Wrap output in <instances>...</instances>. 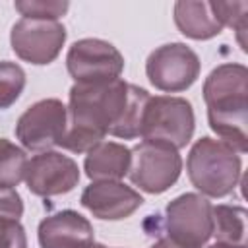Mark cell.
I'll return each mask as SVG.
<instances>
[{
    "mask_svg": "<svg viewBox=\"0 0 248 248\" xmlns=\"http://www.w3.org/2000/svg\"><path fill=\"white\" fill-rule=\"evenodd\" d=\"M149 93L122 78L101 83H74L68 101L66 132L58 143L72 153H87L105 136L134 140Z\"/></svg>",
    "mask_w": 248,
    "mask_h": 248,
    "instance_id": "1",
    "label": "cell"
},
{
    "mask_svg": "<svg viewBox=\"0 0 248 248\" xmlns=\"http://www.w3.org/2000/svg\"><path fill=\"white\" fill-rule=\"evenodd\" d=\"M209 128L236 153L248 151V68L221 64L203 81Z\"/></svg>",
    "mask_w": 248,
    "mask_h": 248,
    "instance_id": "2",
    "label": "cell"
},
{
    "mask_svg": "<svg viewBox=\"0 0 248 248\" xmlns=\"http://www.w3.org/2000/svg\"><path fill=\"white\" fill-rule=\"evenodd\" d=\"M186 169L196 190L209 198H225L238 186L242 163L231 145L203 136L192 145Z\"/></svg>",
    "mask_w": 248,
    "mask_h": 248,
    "instance_id": "3",
    "label": "cell"
},
{
    "mask_svg": "<svg viewBox=\"0 0 248 248\" xmlns=\"http://www.w3.org/2000/svg\"><path fill=\"white\" fill-rule=\"evenodd\" d=\"M194 124L190 101L172 95H157L149 97L145 103L140 136L145 141H159L182 149L192 140Z\"/></svg>",
    "mask_w": 248,
    "mask_h": 248,
    "instance_id": "4",
    "label": "cell"
},
{
    "mask_svg": "<svg viewBox=\"0 0 248 248\" xmlns=\"http://www.w3.org/2000/svg\"><path fill=\"white\" fill-rule=\"evenodd\" d=\"M182 159L178 149L159 141H140L130 149V180L147 194L167 192L180 176Z\"/></svg>",
    "mask_w": 248,
    "mask_h": 248,
    "instance_id": "5",
    "label": "cell"
},
{
    "mask_svg": "<svg viewBox=\"0 0 248 248\" xmlns=\"http://www.w3.org/2000/svg\"><path fill=\"white\" fill-rule=\"evenodd\" d=\"M169 240L180 248H203L213 234V205L200 194H182L165 209Z\"/></svg>",
    "mask_w": 248,
    "mask_h": 248,
    "instance_id": "6",
    "label": "cell"
},
{
    "mask_svg": "<svg viewBox=\"0 0 248 248\" xmlns=\"http://www.w3.org/2000/svg\"><path fill=\"white\" fill-rule=\"evenodd\" d=\"M200 58L184 43H167L155 48L145 62L149 83L167 93L188 89L200 76Z\"/></svg>",
    "mask_w": 248,
    "mask_h": 248,
    "instance_id": "7",
    "label": "cell"
},
{
    "mask_svg": "<svg viewBox=\"0 0 248 248\" xmlns=\"http://www.w3.org/2000/svg\"><path fill=\"white\" fill-rule=\"evenodd\" d=\"M66 66L76 83H101L120 78L124 56L103 39H79L66 56Z\"/></svg>",
    "mask_w": 248,
    "mask_h": 248,
    "instance_id": "8",
    "label": "cell"
},
{
    "mask_svg": "<svg viewBox=\"0 0 248 248\" xmlns=\"http://www.w3.org/2000/svg\"><path fill=\"white\" fill-rule=\"evenodd\" d=\"M68 108L58 99H41L33 103L16 124V136L29 151H50L66 132Z\"/></svg>",
    "mask_w": 248,
    "mask_h": 248,
    "instance_id": "9",
    "label": "cell"
},
{
    "mask_svg": "<svg viewBox=\"0 0 248 248\" xmlns=\"http://www.w3.org/2000/svg\"><path fill=\"white\" fill-rule=\"evenodd\" d=\"M66 43V27L58 21L21 17L14 23L10 33V45L16 56L21 60L45 66L50 64Z\"/></svg>",
    "mask_w": 248,
    "mask_h": 248,
    "instance_id": "10",
    "label": "cell"
},
{
    "mask_svg": "<svg viewBox=\"0 0 248 248\" xmlns=\"http://www.w3.org/2000/svg\"><path fill=\"white\" fill-rule=\"evenodd\" d=\"M31 194L41 198L60 196L74 190L79 182L78 163L58 151H43L27 161L23 176Z\"/></svg>",
    "mask_w": 248,
    "mask_h": 248,
    "instance_id": "11",
    "label": "cell"
},
{
    "mask_svg": "<svg viewBox=\"0 0 248 248\" xmlns=\"http://www.w3.org/2000/svg\"><path fill=\"white\" fill-rule=\"evenodd\" d=\"M143 198L132 186L120 180H103L89 184L81 194V205L97 219L120 221L141 207Z\"/></svg>",
    "mask_w": 248,
    "mask_h": 248,
    "instance_id": "12",
    "label": "cell"
},
{
    "mask_svg": "<svg viewBox=\"0 0 248 248\" xmlns=\"http://www.w3.org/2000/svg\"><path fill=\"white\" fill-rule=\"evenodd\" d=\"M41 248H89L95 242L93 225L78 211L64 209L39 223Z\"/></svg>",
    "mask_w": 248,
    "mask_h": 248,
    "instance_id": "13",
    "label": "cell"
},
{
    "mask_svg": "<svg viewBox=\"0 0 248 248\" xmlns=\"http://www.w3.org/2000/svg\"><path fill=\"white\" fill-rule=\"evenodd\" d=\"M83 169L93 182L120 180L130 169V149L124 143L101 141L87 151Z\"/></svg>",
    "mask_w": 248,
    "mask_h": 248,
    "instance_id": "14",
    "label": "cell"
},
{
    "mask_svg": "<svg viewBox=\"0 0 248 248\" xmlns=\"http://www.w3.org/2000/svg\"><path fill=\"white\" fill-rule=\"evenodd\" d=\"M174 23L178 31L194 41L213 39L223 31V25L215 17L211 4L205 0H180L174 4Z\"/></svg>",
    "mask_w": 248,
    "mask_h": 248,
    "instance_id": "15",
    "label": "cell"
},
{
    "mask_svg": "<svg viewBox=\"0 0 248 248\" xmlns=\"http://www.w3.org/2000/svg\"><path fill=\"white\" fill-rule=\"evenodd\" d=\"M223 244H246V209L240 205L213 207V234Z\"/></svg>",
    "mask_w": 248,
    "mask_h": 248,
    "instance_id": "16",
    "label": "cell"
},
{
    "mask_svg": "<svg viewBox=\"0 0 248 248\" xmlns=\"http://www.w3.org/2000/svg\"><path fill=\"white\" fill-rule=\"evenodd\" d=\"M27 161L21 147L0 138V188H16L25 176Z\"/></svg>",
    "mask_w": 248,
    "mask_h": 248,
    "instance_id": "17",
    "label": "cell"
},
{
    "mask_svg": "<svg viewBox=\"0 0 248 248\" xmlns=\"http://www.w3.org/2000/svg\"><path fill=\"white\" fill-rule=\"evenodd\" d=\"M215 17L223 27H232L240 48L246 52V29H248V2H209Z\"/></svg>",
    "mask_w": 248,
    "mask_h": 248,
    "instance_id": "18",
    "label": "cell"
},
{
    "mask_svg": "<svg viewBox=\"0 0 248 248\" xmlns=\"http://www.w3.org/2000/svg\"><path fill=\"white\" fill-rule=\"evenodd\" d=\"M25 87V72L19 64L2 60L0 62V108L12 107Z\"/></svg>",
    "mask_w": 248,
    "mask_h": 248,
    "instance_id": "19",
    "label": "cell"
},
{
    "mask_svg": "<svg viewBox=\"0 0 248 248\" xmlns=\"http://www.w3.org/2000/svg\"><path fill=\"white\" fill-rule=\"evenodd\" d=\"M14 8L29 19H48V21H56L58 17H62L70 4L68 2H56V0H19L14 4Z\"/></svg>",
    "mask_w": 248,
    "mask_h": 248,
    "instance_id": "20",
    "label": "cell"
},
{
    "mask_svg": "<svg viewBox=\"0 0 248 248\" xmlns=\"http://www.w3.org/2000/svg\"><path fill=\"white\" fill-rule=\"evenodd\" d=\"M0 248H27L25 229L16 219H0Z\"/></svg>",
    "mask_w": 248,
    "mask_h": 248,
    "instance_id": "21",
    "label": "cell"
},
{
    "mask_svg": "<svg viewBox=\"0 0 248 248\" xmlns=\"http://www.w3.org/2000/svg\"><path fill=\"white\" fill-rule=\"evenodd\" d=\"M23 215L21 196L14 188H0V219H16Z\"/></svg>",
    "mask_w": 248,
    "mask_h": 248,
    "instance_id": "22",
    "label": "cell"
},
{
    "mask_svg": "<svg viewBox=\"0 0 248 248\" xmlns=\"http://www.w3.org/2000/svg\"><path fill=\"white\" fill-rule=\"evenodd\" d=\"M149 248H180V246H176L174 242H170L169 238H159L155 244H151Z\"/></svg>",
    "mask_w": 248,
    "mask_h": 248,
    "instance_id": "23",
    "label": "cell"
},
{
    "mask_svg": "<svg viewBox=\"0 0 248 248\" xmlns=\"http://www.w3.org/2000/svg\"><path fill=\"white\" fill-rule=\"evenodd\" d=\"M207 248H246V244H244V246H238V244H223V242H215V244H211V246H207Z\"/></svg>",
    "mask_w": 248,
    "mask_h": 248,
    "instance_id": "24",
    "label": "cell"
},
{
    "mask_svg": "<svg viewBox=\"0 0 248 248\" xmlns=\"http://www.w3.org/2000/svg\"><path fill=\"white\" fill-rule=\"evenodd\" d=\"M89 248H107V246H105V244H95V242H93Z\"/></svg>",
    "mask_w": 248,
    "mask_h": 248,
    "instance_id": "25",
    "label": "cell"
}]
</instances>
